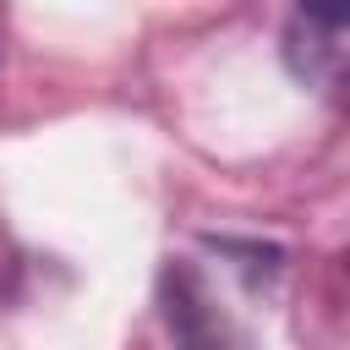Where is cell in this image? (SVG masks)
Listing matches in <instances>:
<instances>
[{"instance_id":"6da1fadb","label":"cell","mask_w":350,"mask_h":350,"mask_svg":"<svg viewBox=\"0 0 350 350\" xmlns=\"http://www.w3.org/2000/svg\"><path fill=\"white\" fill-rule=\"evenodd\" d=\"M159 317L170 328L175 350H246L235 317L213 295L197 262H164L159 273Z\"/></svg>"},{"instance_id":"7a4b0ae2","label":"cell","mask_w":350,"mask_h":350,"mask_svg":"<svg viewBox=\"0 0 350 350\" xmlns=\"http://www.w3.org/2000/svg\"><path fill=\"white\" fill-rule=\"evenodd\" d=\"M284 60L301 82L312 88H334L339 66H345V22L323 16V11H295L290 33H284Z\"/></svg>"}]
</instances>
